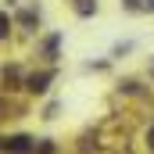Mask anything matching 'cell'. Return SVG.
<instances>
[{
    "label": "cell",
    "instance_id": "6da1fadb",
    "mask_svg": "<svg viewBox=\"0 0 154 154\" xmlns=\"http://www.w3.org/2000/svg\"><path fill=\"white\" fill-rule=\"evenodd\" d=\"M0 151H7V154H36V140L32 136H7V140H0Z\"/></svg>",
    "mask_w": 154,
    "mask_h": 154
},
{
    "label": "cell",
    "instance_id": "7a4b0ae2",
    "mask_svg": "<svg viewBox=\"0 0 154 154\" xmlns=\"http://www.w3.org/2000/svg\"><path fill=\"white\" fill-rule=\"evenodd\" d=\"M50 79H54V68H50V72H39V75H29V79H25V90H32V93H47Z\"/></svg>",
    "mask_w": 154,
    "mask_h": 154
},
{
    "label": "cell",
    "instance_id": "3957f363",
    "mask_svg": "<svg viewBox=\"0 0 154 154\" xmlns=\"http://www.w3.org/2000/svg\"><path fill=\"white\" fill-rule=\"evenodd\" d=\"M18 22H22L25 29H36V25H39V11H32V7H22V11H18Z\"/></svg>",
    "mask_w": 154,
    "mask_h": 154
},
{
    "label": "cell",
    "instance_id": "277c9868",
    "mask_svg": "<svg viewBox=\"0 0 154 154\" xmlns=\"http://www.w3.org/2000/svg\"><path fill=\"white\" fill-rule=\"evenodd\" d=\"M97 7H100L97 0H75V14H79V18H93Z\"/></svg>",
    "mask_w": 154,
    "mask_h": 154
},
{
    "label": "cell",
    "instance_id": "5b68a950",
    "mask_svg": "<svg viewBox=\"0 0 154 154\" xmlns=\"http://www.w3.org/2000/svg\"><path fill=\"white\" fill-rule=\"evenodd\" d=\"M61 32H54V36L47 39V43H43V54H47V57H50V61H57V47H61Z\"/></svg>",
    "mask_w": 154,
    "mask_h": 154
},
{
    "label": "cell",
    "instance_id": "8992f818",
    "mask_svg": "<svg viewBox=\"0 0 154 154\" xmlns=\"http://www.w3.org/2000/svg\"><path fill=\"white\" fill-rule=\"evenodd\" d=\"M11 29H14V18H11L7 11H0V39H7V36H11Z\"/></svg>",
    "mask_w": 154,
    "mask_h": 154
},
{
    "label": "cell",
    "instance_id": "52a82bcc",
    "mask_svg": "<svg viewBox=\"0 0 154 154\" xmlns=\"http://www.w3.org/2000/svg\"><path fill=\"white\" fill-rule=\"evenodd\" d=\"M133 50V43H115V50H111V57H122V54H129Z\"/></svg>",
    "mask_w": 154,
    "mask_h": 154
},
{
    "label": "cell",
    "instance_id": "ba28073f",
    "mask_svg": "<svg viewBox=\"0 0 154 154\" xmlns=\"http://www.w3.org/2000/svg\"><path fill=\"white\" fill-rule=\"evenodd\" d=\"M122 4H125V11H143V4H140V0H122Z\"/></svg>",
    "mask_w": 154,
    "mask_h": 154
},
{
    "label": "cell",
    "instance_id": "9c48e42d",
    "mask_svg": "<svg viewBox=\"0 0 154 154\" xmlns=\"http://www.w3.org/2000/svg\"><path fill=\"white\" fill-rule=\"evenodd\" d=\"M147 147H151V151H154V125H151V129H147Z\"/></svg>",
    "mask_w": 154,
    "mask_h": 154
},
{
    "label": "cell",
    "instance_id": "30bf717a",
    "mask_svg": "<svg viewBox=\"0 0 154 154\" xmlns=\"http://www.w3.org/2000/svg\"><path fill=\"white\" fill-rule=\"evenodd\" d=\"M143 4V11H154V0H140Z\"/></svg>",
    "mask_w": 154,
    "mask_h": 154
}]
</instances>
